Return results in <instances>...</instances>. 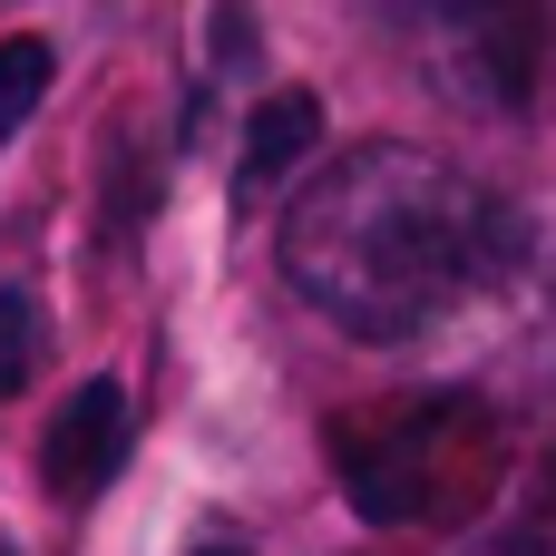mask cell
<instances>
[{
	"label": "cell",
	"mask_w": 556,
	"mask_h": 556,
	"mask_svg": "<svg viewBox=\"0 0 556 556\" xmlns=\"http://www.w3.org/2000/svg\"><path fill=\"white\" fill-rule=\"evenodd\" d=\"M323 147V108L303 88H274L254 117H244V156H235V195H274L303 156Z\"/></svg>",
	"instance_id": "5b68a950"
},
{
	"label": "cell",
	"mask_w": 556,
	"mask_h": 556,
	"mask_svg": "<svg viewBox=\"0 0 556 556\" xmlns=\"http://www.w3.org/2000/svg\"><path fill=\"white\" fill-rule=\"evenodd\" d=\"M469 556H556V469H538L528 498H508V518H498Z\"/></svg>",
	"instance_id": "52a82bcc"
},
{
	"label": "cell",
	"mask_w": 556,
	"mask_h": 556,
	"mask_svg": "<svg viewBox=\"0 0 556 556\" xmlns=\"http://www.w3.org/2000/svg\"><path fill=\"white\" fill-rule=\"evenodd\" d=\"M127 469V391L117 381H78L49 420V450H39V479L59 498H98L108 479Z\"/></svg>",
	"instance_id": "277c9868"
},
{
	"label": "cell",
	"mask_w": 556,
	"mask_h": 556,
	"mask_svg": "<svg viewBox=\"0 0 556 556\" xmlns=\"http://www.w3.org/2000/svg\"><path fill=\"white\" fill-rule=\"evenodd\" d=\"M39 371V303L29 293H0V401Z\"/></svg>",
	"instance_id": "ba28073f"
},
{
	"label": "cell",
	"mask_w": 556,
	"mask_h": 556,
	"mask_svg": "<svg viewBox=\"0 0 556 556\" xmlns=\"http://www.w3.org/2000/svg\"><path fill=\"white\" fill-rule=\"evenodd\" d=\"M0 556H10V547H0Z\"/></svg>",
	"instance_id": "30bf717a"
},
{
	"label": "cell",
	"mask_w": 556,
	"mask_h": 556,
	"mask_svg": "<svg viewBox=\"0 0 556 556\" xmlns=\"http://www.w3.org/2000/svg\"><path fill=\"white\" fill-rule=\"evenodd\" d=\"M401 29L459 108L518 117L538 98V68H547V10L538 0H401Z\"/></svg>",
	"instance_id": "3957f363"
},
{
	"label": "cell",
	"mask_w": 556,
	"mask_h": 556,
	"mask_svg": "<svg viewBox=\"0 0 556 556\" xmlns=\"http://www.w3.org/2000/svg\"><path fill=\"white\" fill-rule=\"evenodd\" d=\"M342 489L371 528H459L508 479V430L479 391H410L391 410L342 420Z\"/></svg>",
	"instance_id": "7a4b0ae2"
},
{
	"label": "cell",
	"mask_w": 556,
	"mask_h": 556,
	"mask_svg": "<svg viewBox=\"0 0 556 556\" xmlns=\"http://www.w3.org/2000/svg\"><path fill=\"white\" fill-rule=\"evenodd\" d=\"M283 283L352 342H430L528 264V225L498 186L410 137H362L283 205Z\"/></svg>",
	"instance_id": "6da1fadb"
},
{
	"label": "cell",
	"mask_w": 556,
	"mask_h": 556,
	"mask_svg": "<svg viewBox=\"0 0 556 556\" xmlns=\"http://www.w3.org/2000/svg\"><path fill=\"white\" fill-rule=\"evenodd\" d=\"M49 78H59V49H49L39 29H10V39H0V147H10V137L39 117Z\"/></svg>",
	"instance_id": "8992f818"
},
{
	"label": "cell",
	"mask_w": 556,
	"mask_h": 556,
	"mask_svg": "<svg viewBox=\"0 0 556 556\" xmlns=\"http://www.w3.org/2000/svg\"><path fill=\"white\" fill-rule=\"evenodd\" d=\"M186 556H244V547H235V538H205V547H186Z\"/></svg>",
	"instance_id": "9c48e42d"
}]
</instances>
